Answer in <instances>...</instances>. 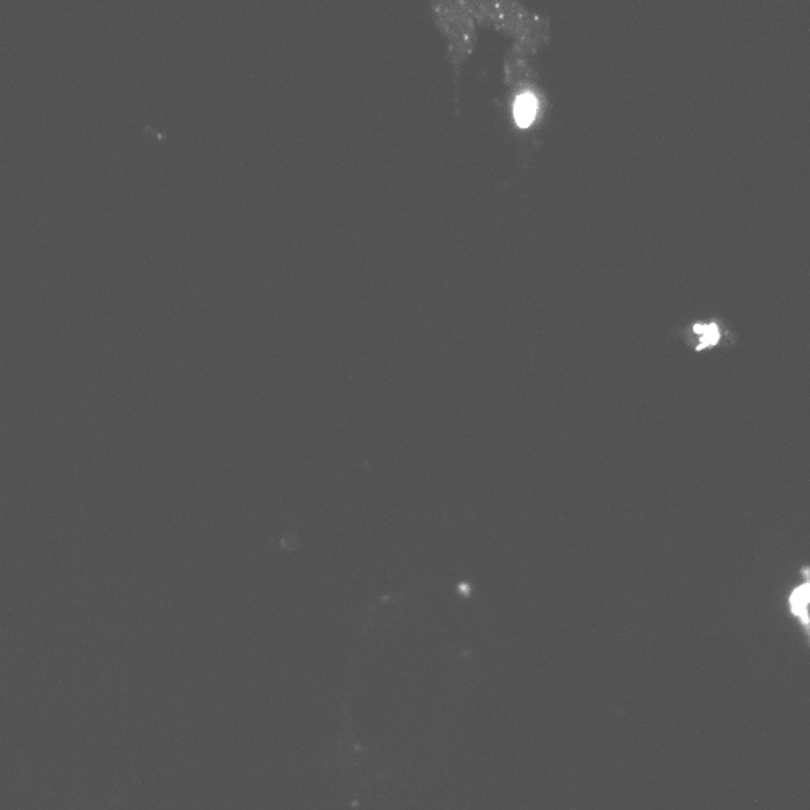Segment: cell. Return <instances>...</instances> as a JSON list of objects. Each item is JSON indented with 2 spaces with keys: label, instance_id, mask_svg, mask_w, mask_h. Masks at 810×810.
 Wrapping results in <instances>:
<instances>
[{
  "label": "cell",
  "instance_id": "1",
  "mask_svg": "<svg viewBox=\"0 0 810 810\" xmlns=\"http://www.w3.org/2000/svg\"><path fill=\"white\" fill-rule=\"evenodd\" d=\"M433 13H435V20L440 25L441 31L444 35L451 39L452 60L461 59L462 54L467 51V38L470 35V22L469 18L465 17L464 7L462 4H452V2H441V4H433Z\"/></svg>",
  "mask_w": 810,
  "mask_h": 810
},
{
  "label": "cell",
  "instance_id": "2",
  "mask_svg": "<svg viewBox=\"0 0 810 810\" xmlns=\"http://www.w3.org/2000/svg\"><path fill=\"white\" fill-rule=\"evenodd\" d=\"M809 602L810 584L809 577H807L806 584L799 585L798 589L793 590L789 595V610L799 619L801 626L806 629V634H809L810 629Z\"/></svg>",
  "mask_w": 810,
  "mask_h": 810
},
{
  "label": "cell",
  "instance_id": "3",
  "mask_svg": "<svg viewBox=\"0 0 810 810\" xmlns=\"http://www.w3.org/2000/svg\"><path fill=\"white\" fill-rule=\"evenodd\" d=\"M538 114V99L535 94L524 93L517 96L514 103V119L521 128L530 127L535 122Z\"/></svg>",
  "mask_w": 810,
  "mask_h": 810
},
{
  "label": "cell",
  "instance_id": "4",
  "mask_svg": "<svg viewBox=\"0 0 810 810\" xmlns=\"http://www.w3.org/2000/svg\"><path fill=\"white\" fill-rule=\"evenodd\" d=\"M694 333L697 336V350L717 346L720 342L721 334L717 324H697L694 326Z\"/></svg>",
  "mask_w": 810,
  "mask_h": 810
}]
</instances>
